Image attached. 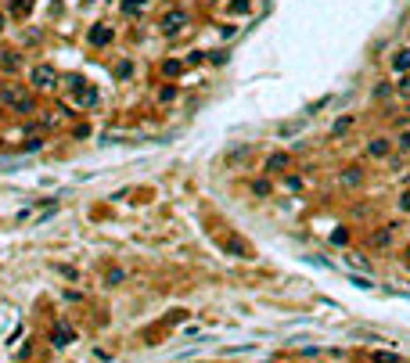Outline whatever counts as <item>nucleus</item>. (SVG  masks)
<instances>
[{"label": "nucleus", "instance_id": "17", "mask_svg": "<svg viewBox=\"0 0 410 363\" xmlns=\"http://www.w3.org/2000/svg\"><path fill=\"white\" fill-rule=\"evenodd\" d=\"M396 205H399V212H410V191H403V194H399Z\"/></svg>", "mask_w": 410, "mask_h": 363}, {"label": "nucleus", "instance_id": "21", "mask_svg": "<svg viewBox=\"0 0 410 363\" xmlns=\"http://www.w3.org/2000/svg\"><path fill=\"white\" fill-rule=\"evenodd\" d=\"M0 29H4V15H0Z\"/></svg>", "mask_w": 410, "mask_h": 363}, {"label": "nucleus", "instance_id": "18", "mask_svg": "<svg viewBox=\"0 0 410 363\" xmlns=\"http://www.w3.org/2000/svg\"><path fill=\"white\" fill-rule=\"evenodd\" d=\"M130 72H133V65H130V61H122V65H119V68H115V76H119V79H126V76H130Z\"/></svg>", "mask_w": 410, "mask_h": 363}, {"label": "nucleus", "instance_id": "7", "mask_svg": "<svg viewBox=\"0 0 410 363\" xmlns=\"http://www.w3.org/2000/svg\"><path fill=\"white\" fill-rule=\"evenodd\" d=\"M353 123H356V119H353V115H342V119H338V123L331 126V137H346V133L353 130Z\"/></svg>", "mask_w": 410, "mask_h": 363}, {"label": "nucleus", "instance_id": "12", "mask_svg": "<svg viewBox=\"0 0 410 363\" xmlns=\"http://www.w3.org/2000/svg\"><path fill=\"white\" fill-rule=\"evenodd\" d=\"M270 191H274V184H270V180H256V184H252V194H256V198H266Z\"/></svg>", "mask_w": 410, "mask_h": 363}, {"label": "nucleus", "instance_id": "22", "mask_svg": "<svg viewBox=\"0 0 410 363\" xmlns=\"http://www.w3.org/2000/svg\"><path fill=\"white\" fill-rule=\"evenodd\" d=\"M406 115H410V104H406Z\"/></svg>", "mask_w": 410, "mask_h": 363}, {"label": "nucleus", "instance_id": "2", "mask_svg": "<svg viewBox=\"0 0 410 363\" xmlns=\"http://www.w3.org/2000/svg\"><path fill=\"white\" fill-rule=\"evenodd\" d=\"M367 155L382 162V158L392 155V140H389V137H371V140H367Z\"/></svg>", "mask_w": 410, "mask_h": 363}, {"label": "nucleus", "instance_id": "1", "mask_svg": "<svg viewBox=\"0 0 410 363\" xmlns=\"http://www.w3.org/2000/svg\"><path fill=\"white\" fill-rule=\"evenodd\" d=\"M29 76H32V87H36V90H51V87L58 83V76H54L51 65H36Z\"/></svg>", "mask_w": 410, "mask_h": 363}, {"label": "nucleus", "instance_id": "13", "mask_svg": "<svg viewBox=\"0 0 410 363\" xmlns=\"http://www.w3.org/2000/svg\"><path fill=\"white\" fill-rule=\"evenodd\" d=\"M392 148H399L403 155H410V130H403V133H399V137L392 140Z\"/></svg>", "mask_w": 410, "mask_h": 363}, {"label": "nucleus", "instance_id": "11", "mask_svg": "<svg viewBox=\"0 0 410 363\" xmlns=\"http://www.w3.org/2000/svg\"><path fill=\"white\" fill-rule=\"evenodd\" d=\"M227 248H230V256H245V259L252 256V248H249V245H241V241H227Z\"/></svg>", "mask_w": 410, "mask_h": 363}, {"label": "nucleus", "instance_id": "19", "mask_svg": "<svg viewBox=\"0 0 410 363\" xmlns=\"http://www.w3.org/2000/svg\"><path fill=\"white\" fill-rule=\"evenodd\" d=\"M396 90H399V94H410V76H403V79H399Z\"/></svg>", "mask_w": 410, "mask_h": 363}, {"label": "nucleus", "instance_id": "15", "mask_svg": "<svg viewBox=\"0 0 410 363\" xmlns=\"http://www.w3.org/2000/svg\"><path fill=\"white\" fill-rule=\"evenodd\" d=\"M180 68H184L180 61H166V65H162V72H166V76H180Z\"/></svg>", "mask_w": 410, "mask_h": 363}, {"label": "nucleus", "instance_id": "6", "mask_svg": "<svg viewBox=\"0 0 410 363\" xmlns=\"http://www.w3.org/2000/svg\"><path fill=\"white\" fill-rule=\"evenodd\" d=\"M392 68H396V72H410V47H399V51L392 54Z\"/></svg>", "mask_w": 410, "mask_h": 363}, {"label": "nucleus", "instance_id": "8", "mask_svg": "<svg viewBox=\"0 0 410 363\" xmlns=\"http://www.w3.org/2000/svg\"><path fill=\"white\" fill-rule=\"evenodd\" d=\"M108 40H112V29H105V25H94V29H90V44L101 47V44H108Z\"/></svg>", "mask_w": 410, "mask_h": 363}, {"label": "nucleus", "instance_id": "4", "mask_svg": "<svg viewBox=\"0 0 410 363\" xmlns=\"http://www.w3.org/2000/svg\"><path fill=\"white\" fill-rule=\"evenodd\" d=\"M184 25H187V11H169L166 18H162V32H169V36L180 32Z\"/></svg>", "mask_w": 410, "mask_h": 363}, {"label": "nucleus", "instance_id": "20", "mask_svg": "<svg viewBox=\"0 0 410 363\" xmlns=\"http://www.w3.org/2000/svg\"><path fill=\"white\" fill-rule=\"evenodd\" d=\"M108 284H122V270H112V273H108Z\"/></svg>", "mask_w": 410, "mask_h": 363}, {"label": "nucleus", "instance_id": "3", "mask_svg": "<svg viewBox=\"0 0 410 363\" xmlns=\"http://www.w3.org/2000/svg\"><path fill=\"white\" fill-rule=\"evenodd\" d=\"M288 166H292V155H288V151H274V155H266V162H263L266 173H281V169H288Z\"/></svg>", "mask_w": 410, "mask_h": 363}, {"label": "nucleus", "instance_id": "16", "mask_svg": "<svg viewBox=\"0 0 410 363\" xmlns=\"http://www.w3.org/2000/svg\"><path fill=\"white\" fill-rule=\"evenodd\" d=\"M11 11H15V15H25V11H29V0H11Z\"/></svg>", "mask_w": 410, "mask_h": 363}, {"label": "nucleus", "instance_id": "10", "mask_svg": "<svg viewBox=\"0 0 410 363\" xmlns=\"http://www.w3.org/2000/svg\"><path fill=\"white\" fill-rule=\"evenodd\" d=\"M392 94H396V87H392V83H378V87H374V101H389Z\"/></svg>", "mask_w": 410, "mask_h": 363}, {"label": "nucleus", "instance_id": "14", "mask_svg": "<svg viewBox=\"0 0 410 363\" xmlns=\"http://www.w3.org/2000/svg\"><path fill=\"white\" fill-rule=\"evenodd\" d=\"M371 359H374V363H399V356H396V352H374Z\"/></svg>", "mask_w": 410, "mask_h": 363}, {"label": "nucleus", "instance_id": "5", "mask_svg": "<svg viewBox=\"0 0 410 363\" xmlns=\"http://www.w3.org/2000/svg\"><path fill=\"white\" fill-rule=\"evenodd\" d=\"M338 184H342L346 191H353V187H360V184H363V169H360V166H349V169H342V176H338Z\"/></svg>", "mask_w": 410, "mask_h": 363}, {"label": "nucleus", "instance_id": "9", "mask_svg": "<svg viewBox=\"0 0 410 363\" xmlns=\"http://www.w3.org/2000/svg\"><path fill=\"white\" fill-rule=\"evenodd\" d=\"M371 245H374V248L392 245V230H374V234H371Z\"/></svg>", "mask_w": 410, "mask_h": 363}]
</instances>
